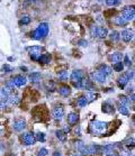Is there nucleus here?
I'll return each mask as SVG.
<instances>
[{
    "instance_id": "45",
    "label": "nucleus",
    "mask_w": 135,
    "mask_h": 156,
    "mask_svg": "<svg viewBox=\"0 0 135 156\" xmlns=\"http://www.w3.org/2000/svg\"><path fill=\"white\" fill-rule=\"evenodd\" d=\"M122 155L123 156H131V151H122Z\"/></svg>"
},
{
    "instance_id": "22",
    "label": "nucleus",
    "mask_w": 135,
    "mask_h": 156,
    "mask_svg": "<svg viewBox=\"0 0 135 156\" xmlns=\"http://www.w3.org/2000/svg\"><path fill=\"white\" fill-rule=\"evenodd\" d=\"M59 93L62 96V97H68V96H70V93H71V89L69 88L68 85L60 87L59 88Z\"/></svg>"
},
{
    "instance_id": "30",
    "label": "nucleus",
    "mask_w": 135,
    "mask_h": 156,
    "mask_svg": "<svg viewBox=\"0 0 135 156\" xmlns=\"http://www.w3.org/2000/svg\"><path fill=\"white\" fill-rule=\"evenodd\" d=\"M124 64H123V62L121 61V62H116V63L114 64V66H113V70L116 72H122L123 70H124Z\"/></svg>"
},
{
    "instance_id": "16",
    "label": "nucleus",
    "mask_w": 135,
    "mask_h": 156,
    "mask_svg": "<svg viewBox=\"0 0 135 156\" xmlns=\"http://www.w3.org/2000/svg\"><path fill=\"white\" fill-rule=\"evenodd\" d=\"M6 99H7L8 106H16L17 103L19 102V100H20V99H19V97H18L17 94H13V93H11L9 97L6 98Z\"/></svg>"
},
{
    "instance_id": "29",
    "label": "nucleus",
    "mask_w": 135,
    "mask_h": 156,
    "mask_svg": "<svg viewBox=\"0 0 135 156\" xmlns=\"http://www.w3.org/2000/svg\"><path fill=\"white\" fill-rule=\"evenodd\" d=\"M55 134H56V137H58L61 142H65V139H67V134H65L63 130H61V129H60V130H56L55 131Z\"/></svg>"
},
{
    "instance_id": "17",
    "label": "nucleus",
    "mask_w": 135,
    "mask_h": 156,
    "mask_svg": "<svg viewBox=\"0 0 135 156\" xmlns=\"http://www.w3.org/2000/svg\"><path fill=\"white\" fill-rule=\"evenodd\" d=\"M79 120V115L77 112H71L68 115V122L69 125H76L77 121Z\"/></svg>"
},
{
    "instance_id": "14",
    "label": "nucleus",
    "mask_w": 135,
    "mask_h": 156,
    "mask_svg": "<svg viewBox=\"0 0 135 156\" xmlns=\"http://www.w3.org/2000/svg\"><path fill=\"white\" fill-rule=\"evenodd\" d=\"M11 93H13V89L8 88L7 85H5V87H2V88H0V98H1V99L9 97Z\"/></svg>"
},
{
    "instance_id": "51",
    "label": "nucleus",
    "mask_w": 135,
    "mask_h": 156,
    "mask_svg": "<svg viewBox=\"0 0 135 156\" xmlns=\"http://www.w3.org/2000/svg\"><path fill=\"white\" fill-rule=\"evenodd\" d=\"M99 1H104V0H99Z\"/></svg>"
},
{
    "instance_id": "41",
    "label": "nucleus",
    "mask_w": 135,
    "mask_h": 156,
    "mask_svg": "<svg viewBox=\"0 0 135 156\" xmlns=\"http://www.w3.org/2000/svg\"><path fill=\"white\" fill-rule=\"evenodd\" d=\"M124 57V65H126V66H131V61H130V57L127 56V55H125V56H123Z\"/></svg>"
},
{
    "instance_id": "10",
    "label": "nucleus",
    "mask_w": 135,
    "mask_h": 156,
    "mask_svg": "<svg viewBox=\"0 0 135 156\" xmlns=\"http://www.w3.org/2000/svg\"><path fill=\"white\" fill-rule=\"evenodd\" d=\"M13 82H14V84H15V87L21 88V87H24V85L26 84L27 79H26L25 76H23V75H17L13 79Z\"/></svg>"
},
{
    "instance_id": "49",
    "label": "nucleus",
    "mask_w": 135,
    "mask_h": 156,
    "mask_svg": "<svg viewBox=\"0 0 135 156\" xmlns=\"http://www.w3.org/2000/svg\"><path fill=\"white\" fill-rule=\"evenodd\" d=\"M1 134H2V129L0 128V136H1Z\"/></svg>"
},
{
    "instance_id": "39",
    "label": "nucleus",
    "mask_w": 135,
    "mask_h": 156,
    "mask_svg": "<svg viewBox=\"0 0 135 156\" xmlns=\"http://www.w3.org/2000/svg\"><path fill=\"white\" fill-rule=\"evenodd\" d=\"M7 107H8L7 99H6V98L1 99V100H0V109H5V108H7Z\"/></svg>"
},
{
    "instance_id": "34",
    "label": "nucleus",
    "mask_w": 135,
    "mask_h": 156,
    "mask_svg": "<svg viewBox=\"0 0 135 156\" xmlns=\"http://www.w3.org/2000/svg\"><path fill=\"white\" fill-rule=\"evenodd\" d=\"M110 38H111V41L117 42V41H119V38H121V35H119L118 32L114 30V32H111V33H110Z\"/></svg>"
},
{
    "instance_id": "27",
    "label": "nucleus",
    "mask_w": 135,
    "mask_h": 156,
    "mask_svg": "<svg viewBox=\"0 0 135 156\" xmlns=\"http://www.w3.org/2000/svg\"><path fill=\"white\" fill-rule=\"evenodd\" d=\"M118 111H119V112H121L122 115H124V116H128V115H130V111H128V107L122 105V103H119V106H118Z\"/></svg>"
},
{
    "instance_id": "48",
    "label": "nucleus",
    "mask_w": 135,
    "mask_h": 156,
    "mask_svg": "<svg viewBox=\"0 0 135 156\" xmlns=\"http://www.w3.org/2000/svg\"><path fill=\"white\" fill-rule=\"evenodd\" d=\"M53 156H62V155H61L60 153H54V155H53Z\"/></svg>"
},
{
    "instance_id": "15",
    "label": "nucleus",
    "mask_w": 135,
    "mask_h": 156,
    "mask_svg": "<svg viewBox=\"0 0 135 156\" xmlns=\"http://www.w3.org/2000/svg\"><path fill=\"white\" fill-rule=\"evenodd\" d=\"M102 111H104L105 114H109V115L114 114L115 109H114L113 103H111V102H108V101L105 102V103L102 105Z\"/></svg>"
},
{
    "instance_id": "47",
    "label": "nucleus",
    "mask_w": 135,
    "mask_h": 156,
    "mask_svg": "<svg viewBox=\"0 0 135 156\" xmlns=\"http://www.w3.org/2000/svg\"><path fill=\"white\" fill-rule=\"evenodd\" d=\"M71 156H82V154H80V153H76V154H73V155Z\"/></svg>"
},
{
    "instance_id": "31",
    "label": "nucleus",
    "mask_w": 135,
    "mask_h": 156,
    "mask_svg": "<svg viewBox=\"0 0 135 156\" xmlns=\"http://www.w3.org/2000/svg\"><path fill=\"white\" fill-rule=\"evenodd\" d=\"M58 78L60 80H68V78H70V73L68 71H61L58 73Z\"/></svg>"
},
{
    "instance_id": "33",
    "label": "nucleus",
    "mask_w": 135,
    "mask_h": 156,
    "mask_svg": "<svg viewBox=\"0 0 135 156\" xmlns=\"http://www.w3.org/2000/svg\"><path fill=\"white\" fill-rule=\"evenodd\" d=\"M121 1H122V0H105L106 5H107L108 7H115V6H117Z\"/></svg>"
},
{
    "instance_id": "12",
    "label": "nucleus",
    "mask_w": 135,
    "mask_h": 156,
    "mask_svg": "<svg viewBox=\"0 0 135 156\" xmlns=\"http://www.w3.org/2000/svg\"><path fill=\"white\" fill-rule=\"evenodd\" d=\"M97 70L98 71H100L101 73H102L104 75L107 76V78H109V76L113 74V69L110 68V66H108V65H104V64H102V65H100Z\"/></svg>"
},
{
    "instance_id": "46",
    "label": "nucleus",
    "mask_w": 135,
    "mask_h": 156,
    "mask_svg": "<svg viewBox=\"0 0 135 156\" xmlns=\"http://www.w3.org/2000/svg\"><path fill=\"white\" fill-rule=\"evenodd\" d=\"M74 133H76L77 135H79V134H80V127H79V126L77 127L76 129H74Z\"/></svg>"
},
{
    "instance_id": "5",
    "label": "nucleus",
    "mask_w": 135,
    "mask_h": 156,
    "mask_svg": "<svg viewBox=\"0 0 135 156\" xmlns=\"http://www.w3.org/2000/svg\"><path fill=\"white\" fill-rule=\"evenodd\" d=\"M21 139L25 145H34L36 143V139H35V136H34L33 133H26L24 135L21 136Z\"/></svg>"
},
{
    "instance_id": "4",
    "label": "nucleus",
    "mask_w": 135,
    "mask_h": 156,
    "mask_svg": "<svg viewBox=\"0 0 135 156\" xmlns=\"http://www.w3.org/2000/svg\"><path fill=\"white\" fill-rule=\"evenodd\" d=\"M27 51L30 53V55L33 57V60H37L38 56L41 55V53L43 52V47L41 46H32V47H28L27 48Z\"/></svg>"
},
{
    "instance_id": "25",
    "label": "nucleus",
    "mask_w": 135,
    "mask_h": 156,
    "mask_svg": "<svg viewBox=\"0 0 135 156\" xmlns=\"http://www.w3.org/2000/svg\"><path fill=\"white\" fill-rule=\"evenodd\" d=\"M76 147H77V149L79 151L80 154L84 155V151H86V144H84L83 142H81V140H77L76 142Z\"/></svg>"
},
{
    "instance_id": "18",
    "label": "nucleus",
    "mask_w": 135,
    "mask_h": 156,
    "mask_svg": "<svg viewBox=\"0 0 135 156\" xmlns=\"http://www.w3.org/2000/svg\"><path fill=\"white\" fill-rule=\"evenodd\" d=\"M114 23L116 24L117 26H126L127 24H128V20H127L126 18L124 17L123 15H121V16H117V17H115V20Z\"/></svg>"
},
{
    "instance_id": "24",
    "label": "nucleus",
    "mask_w": 135,
    "mask_h": 156,
    "mask_svg": "<svg viewBox=\"0 0 135 156\" xmlns=\"http://www.w3.org/2000/svg\"><path fill=\"white\" fill-rule=\"evenodd\" d=\"M50 60H51L50 54H41L39 56H38L37 61L39 62V63L47 64V63H50Z\"/></svg>"
},
{
    "instance_id": "44",
    "label": "nucleus",
    "mask_w": 135,
    "mask_h": 156,
    "mask_svg": "<svg viewBox=\"0 0 135 156\" xmlns=\"http://www.w3.org/2000/svg\"><path fill=\"white\" fill-rule=\"evenodd\" d=\"M6 85H7V87H8V88L13 89V90H14V87H15V84H14L13 80H11V81H8V82H7V83H6Z\"/></svg>"
},
{
    "instance_id": "26",
    "label": "nucleus",
    "mask_w": 135,
    "mask_h": 156,
    "mask_svg": "<svg viewBox=\"0 0 135 156\" xmlns=\"http://www.w3.org/2000/svg\"><path fill=\"white\" fill-rule=\"evenodd\" d=\"M108 34V30L104 28V27H98L97 28V37L99 38H105Z\"/></svg>"
},
{
    "instance_id": "8",
    "label": "nucleus",
    "mask_w": 135,
    "mask_h": 156,
    "mask_svg": "<svg viewBox=\"0 0 135 156\" xmlns=\"http://www.w3.org/2000/svg\"><path fill=\"white\" fill-rule=\"evenodd\" d=\"M14 129L16 131H21L23 129H25V127H26V120L25 119H23V118H19V119H17V120H15L14 121Z\"/></svg>"
},
{
    "instance_id": "1",
    "label": "nucleus",
    "mask_w": 135,
    "mask_h": 156,
    "mask_svg": "<svg viewBox=\"0 0 135 156\" xmlns=\"http://www.w3.org/2000/svg\"><path fill=\"white\" fill-rule=\"evenodd\" d=\"M108 130V122L105 121H93L90 124V131L91 134L96 136H102L105 135Z\"/></svg>"
},
{
    "instance_id": "11",
    "label": "nucleus",
    "mask_w": 135,
    "mask_h": 156,
    "mask_svg": "<svg viewBox=\"0 0 135 156\" xmlns=\"http://www.w3.org/2000/svg\"><path fill=\"white\" fill-rule=\"evenodd\" d=\"M91 75H93V79L97 81V82H99V83H105L106 81H107V76L104 75V74H102L100 71H98V70H96Z\"/></svg>"
},
{
    "instance_id": "36",
    "label": "nucleus",
    "mask_w": 135,
    "mask_h": 156,
    "mask_svg": "<svg viewBox=\"0 0 135 156\" xmlns=\"http://www.w3.org/2000/svg\"><path fill=\"white\" fill-rule=\"evenodd\" d=\"M87 105H88V101H87L86 97H80L78 99V106L79 107H86Z\"/></svg>"
},
{
    "instance_id": "20",
    "label": "nucleus",
    "mask_w": 135,
    "mask_h": 156,
    "mask_svg": "<svg viewBox=\"0 0 135 156\" xmlns=\"http://www.w3.org/2000/svg\"><path fill=\"white\" fill-rule=\"evenodd\" d=\"M41 79H42V74L39 72H33L28 75V80L30 82H38Z\"/></svg>"
},
{
    "instance_id": "13",
    "label": "nucleus",
    "mask_w": 135,
    "mask_h": 156,
    "mask_svg": "<svg viewBox=\"0 0 135 156\" xmlns=\"http://www.w3.org/2000/svg\"><path fill=\"white\" fill-rule=\"evenodd\" d=\"M99 149H100L99 146H96V145H88V146H86L84 155H93V154L98 153Z\"/></svg>"
},
{
    "instance_id": "9",
    "label": "nucleus",
    "mask_w": 135,
    "mask_h": 156,
    "mask_svg": "<svg viewBox=\"0 0 135 156\" xmlns=\"http://www.w3.org/2000/svg\"><path fill=\"white\" fill-rule=\"evenodd\" d=\"M121 35V37H122V39L124 41V42H131L132 39H133V36H134V33H133V30H130V29H124L122 32V34Z\"/></svg>"
},
{
    "instance_id": "28",
    "label": "nucleus",
    "mask_w": 135,
    "mask_h": 156,
    "mask_svg": "<svg viewBox=\"0 0 135 156\" xmlns=\"http://www.w3.org/2000/svg\"><path fill=\"white\" fill-rule=\"evenodd\" d=\"M34 136H35V139H36L37 142H42V143H44V142L46 140L45 134H44V133H41V131H37L36 135H34Z\"/></svg>"
},
{
    "instance_id": "32",
    "label": "nucleus",
    "mask_w": 135,
    "mask_h": 156,
    "mask_svg": "<svg viewBox=\"0 0 135 156\" xmlns=\"http://www.w3.org/2000/svg\"><path fill=\"white\" fill-rule=\"evenodd\" d=\"M119 102H121L122 105L126 106V107H128V106L131 105V101H130L128 98L125 97V96H121V97H119Z\"/></svg>"
},
{
    "instance_id": "7",
    "label": "nucleus",
    "mask_w": 135,
    "mask_h": 156,
    "mask_svg": "<svg viewBox=\"0 0 135 156\" xmlns=\"http://www.w3.org/2000/svg\"><path fill=\"white\" fill-rule=\"evenodd\" d=\"M52 116L55 120H61L64 117V109L62 107H55L52 111Z\"/></svg>"
},
{
    "instance_id": "21",
    "label": "nucleus",
    "mask_w": 135,
    "mask_h": 156,
    "mask_svg": "<svg viewBox=\"0 0 135 156\" xmlns=\"http://www.w3.org/2000/svg\"><path fill=\"white\" fill-rule=\"evenodd\" d=\"M128 82H130V80H128V78L125 74H123L122 76L118 78V85H119V88H125L128 84Z\"/></svg>"
},
{
    "instance_id": "2",
    "label": "nucleus",
    "mask_w": 135,
    "mask_h": 156,
    "mask_svg": "<svg viewBox=\"0 0 135 156\" xmlns=\"http://www.w3.org/2000/svg\"><path fill=\"white\" fill-rule=\"evenodd\" d=\"M49 29H50L49 24H47V23H42V24H39V25L37 26L36 29L34 30L30 37L33 38V39H36V41L44 39V38L47 36V34H49Z\"/></svg>"
},
{
    "instance_id": "35",
    "label": "nucleus",
    "mask_w": 135,
    "mask_h": 156,
    "mask_svg": "<svg viewBox=\"0 0 135 156\" xmlns=\"http://www.w3.org/2000/svg\"><path fill=\"white\" fill-rule=\"evenodd\" d=\"M30 17L28 16V15H24V16H21L20 18V24H23V25H27V24H30Z\"/></svg>"
},
{
    "instance_id": "6",
    "label": "nucleus",
    "mask_w": 135,
    "mask_h": 156,
    "mask_svg": "<svg viewBox=\"0 0 135 156\" xmlns=\"http://www.w3.org/2000/svg\"><path fill=\"white\" fill-rule=\"evenodd\" d=\"M70 78H71L72 83H76V82H79V81H81L82 79H83L84 73L81 71V70H74V71L71 73Z\"/></svg>"
},
{
    "instance_id": "43",
    "label": "nucleus",
    "mask_w": 135,
    "mask_h": 156,
    "mask_svg": "<svg viewBox=\"0 0 135 156\" xmlns=\"http://www.w3.org/2000/svg\"><path fill=\"white\" fill-rule=\"evenodd\" d=\"M78 44H79L80 46H87V45H88V42H87L86 39H80V41L78 42Z\"/></svg>"
},
{
    "instance_id": "40",
    "label": "nucleus",
    "mask_w": 135,
    "mask_h": 156,
    "mask_svg": "<svg viewBox=\"0 0 135 156\" xmlns=\"http://www.w3.org/2000/svg\"><path fill=\"white\" fill-rule=\"evenodd\" d=\"M97 28L98 26H91V28H90V34L93 37H97Z\"/></svg>"
},
{
    "instance_id": "23",
    "label": "nucleus",
    "mask_w": 135,
    "mask_h": 156,
    "mask_svg": "<svg viewBox=\"0 0 135 156\" xmlns=\"http://www.w3.org/2000/svg\"><path fill=\"white\" fill-rule=\"evenodd\" d=\"M123 56H124V55H123L122 53H119V52H115V53H113V54L110 55L109 59L111 60L113 62L116 63V62H121V61H122Z\"/></svg>"
},
{
    "instance_id": "42",
    "label": "nucleus",
    "mask_w": 135,
    "mask_h": 156,
    "mask_svg": "<svg viewBox=\"0 0 135 156\" xmlns=\"http://www.w3.org/2000/svg\"><path fill=\"white\" fill-rule=\"evenodd\" d=\"M125 75L128 78V80L131 81V80H133V78H134V72L130 70V71H127L126 73H125Z\"/></svg>"
},
{
    "instance_id": "3",
    "label": "nucleus",
    "mask_w": 135,
    "mask_h": 156,
    "mask_svg": "<svg viewBox=\"0 0 135 156\" xmlns=\"http://www.w3.org/2000/svg\"><path fill=\"white\" fill-rule=\"evenodd\" d=\"M122 15L124 17L126 18L127 20H133L135 17V10H134V6H128V7H125V9L123 10Z\"/></svg>"
},
{
    "instance_id": "50",
    "label": "nucleus",
    "mask_w": 135,
    "mask_h": 156,
    "mask_svg": "<svg viewBox=\"0 0 135 156\" xmlns=\"http://www.w3.org/2000/svg\"><path fill=\"white\" fill-rule=\"evenodd\" d=\"M8 156H15V155H14V154H9Z\"/></svg>"
},
{
    "instance_id": "19",
    "label": "nucleus",
    "mask_w": 135,
    "mask_h": 156,
    "mask_svg": "<svg viewBox=\"0 0 135 156\" xmlns=\"http://www.w3.org/2000/svg\"><path fill=\"white\" fill-rule=\"evenodd\" d=\"M84 97H86V99H87V101H88V103H89V102L95 101L99 96H98V93H96L95 91H88V92L86 93Z\"/></svg>"
},
{
    "instance_id": "37",
    "label": "nucleus",
    "mask_w": 135,
    "mask_h": 156,
    "mask_svg": "<svg viewBox=\"0 0 135 156\" xmlns=\"http://www.w3.org/2000/svg\"><path fill=\"white\" fill-rule=\"evenodd\" d=\"M14 69L9 65V64H5L2 65V68H1V72L2 73H10V72H13Z\"/></svg>"
},
{
    "instance_id": "38",
    "label": "nucleus",
    "mask_w": 135,
    "mask_h": 156,
    "mask_svg": "<svg viewBox=\"0 0 135 156\" xmlns=\"http://www.w3.org/2000/svg\"><path fill=\"white\" fill-rule=\"evenodd\" d=\"M47 155H49V149L47 148H41L38 151L37 156H47Z\"/></svg>"
}]
</instances>
